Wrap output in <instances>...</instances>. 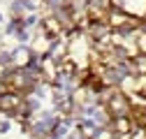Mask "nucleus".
I'll return each instance as SVG.
<instances>
[{"instance_id": "f257e3e1", "label": "nucleus", "mask_w": 146, "mask_h": 139, "mask_svg": "<svg viewBox=\"0 0 146 139\" xmlns=\"http://www.w3.org/2000/svg\"><path fill=\"white\" fill-rule=\"evenodd\" d=\"M9 130V123H7V120H5V123H0V132H7Z\"/></svg>"}]
</instances>
